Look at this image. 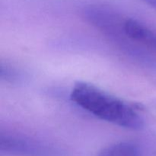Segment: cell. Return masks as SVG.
Instances as JSON below:
<instances>
[{"instance_id": "obj_2", "label": "cell", "mask_w": 156, "mask_h": 156, "mask_svg": "<svg viewBox=\"0 0 156 156\" xmlns=\"http://www.w3.org/2000/svg\"><path fill=\"white\" fill-rule=\"evenodd\" d=\"M0 149L7 154L21 156H60L62 152L51 144L16 134L1 133Z\"/></svg>"}, {"instance_id": "obj_5", "label": "cell", "mask_w": 156, "mask_h": 156, "mask_svg": "<svg viewBox=\"0 0 156 156\" xmlns=\"http://www.w3.org/2000/svg\"><path fill=\"white\" fill-rule=\"evenodd\" d=\"M145 3L156 10V0H144Z\"/></svg>"}, {"instance_id": "obj_3", "label": "cell", "mask_w": 156, "mask_h": 156, "mask_svg": "<svg viewBox=\"0 0 156 156\" xmlns=\"http://www.w3.org/2000/svg\"><path fill=\"white\" fill-rule=\"evenodd\" d=\"M123 30L128 41L136 48L156 53V32L133 18H125Z\"/></svg>"}, {"instance_id": "obj_4", "label": "cell", "mask_w": 156, "mask_h": 156, "mask_svg": "<svg viewBox=\"0 0 156 156\" xmlns=\"http://www.w3.org/2000/svg\"><path fill=\"white\" fill-rule=\"evenodd\" d=\"M98 156H143L140 148L128 142L116 143L101 151Z\"/></svg>"}, {"instance_id": "obj_1", "label": "cell", "mask_w": 156, "mask_h": 156, "mask_svg": "<svg viewBox=\"0 0 156 156\" xmlns=\"http://www.w3.org/2000/svg\"><path fill=\"white\" fill-rule=\"evenodd\" d=\"M70 97L76 105L100 120L133 130L143 127V119L133 107L94 85L77 82Z\"/></svg>"}]
</instances>
